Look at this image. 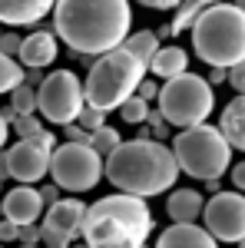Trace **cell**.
<instances>
[{
	"mask_svg": "<svg viewBox=\"0 0 245 248\" xmlns=\"http://www.w3.org/2000/svg\"><path fill=\"white\" fill-rule=\"evenodd\" d=\"M0 179H7V155H3V149H0Z\"/></svg>",
	"mask_w": 245,
	"mask_h": 248,
	"instance_id": "42",
	"label": "cell"
},
{
	"mask_svg": "<svg viewBox=\"0 0 245 248\" xmlns=\"http://www.w3.org/2000/svg\"><path fill=\"white\" fill-rule=\"evenodd\" d=\"M232 3H235V7H239V10L245 14V0H232Z\"/></svg>",
	"mask_w": 245,
	"mask_h": 248,
	"instance_id": "45",
	"label": "cell"
},
{
	"mask_svg": "<svg viewBox=\"0 0 245 248\" xmlns=\"http://www.w3.org/2000/svg\"><path fill=\"white\" fill-rule=\"evenodd\" d=\"M123 46H126V50H130L136 60L149 63L163 43H159V37H156V30H136V33H130V37L123 40Z\"/></svg>",
	"mask_w": 245,
	"mask_h": 248,
	"instance_id": "21",
	"label": "cell"
},
{
	"mask_svg": "<svg viewBox=\"0 0 245 248\" xmlns=\"http://www.w3.org/2000/svg\"><path fill=\"white\" fill-rule=\"evenodd\" d=\"M20 40H23V37H17V33H0V53H3V57H14V60H17V53H20Z\"/></svg>",
	"mask_w": 245,
	"mask_h": 248,
	"instance_id": "31",
	"label": "cell"
},
{
	"mask_svg": "<svg viewBox=\"0 0 245 248\" xmlns=\"http://www.w3.org/2000/svg\"><path fill=\"white\" fill-rule=\"evenodd\" d=\"M136 96L146 99V103H152V99L159 96V83H156V79H143V83L136 86Z\"/></svg>",
	"mask_w": 245,
	"mask_h": 248,
	"instance_id": "34",
	"label": "cell"
},
{
	"mask_svg": "<svg viewBox=\"0 0 245 248\" xmlns=\"http://www.w3.org/2000/svg\"><path fill=\"white\" fill-rule=\"evenodd\" d=\"M146 70L159 79H172V77H179V73L189 70V53L182 46H176V43H172V46H159L156 57L146 63Z\"/></svg>",
	"mask_w": 245,
	"mask_h": 248,
	"instance_id": "19",
	"label": "cell"
},
{
	"mask_svg": "<svg viewBox=\"0 0 245 248\" xmlns=\"http://www.w3.org/2000/svg\"><path fill=\"white\" fill-rule=\"evenodd\" d=\"M103 179H110L116 192L152 199L176 186L179 166L166 142L156 139H123L113 153L103 159Z\"/></svg>",
	"mask_w": 245,
	"mask_h": 248,
	"instance_id": "2",
	"label": "cell"
},
{
	"mask_svg": "<svg viewBox=\"0 0 245 248\" xmlns=\"http://www.w3.org/2000/svg\"><path fill=\"white\" fill-rule=\"evenodd\" d=\"M10 126L17 129L20 139H33V136L43 129V126H40V119H37V113H30V116H17V119H14Z\"/></svg>",
	"mask_w": 245,
	"mask_h": 248,
	"instance_id": "27",
	"label": "cell"
},
{
	"mask_svg": "<svg viewBox=\"0 0 245 248\" xmlns=\"http://www.w3.org/2000/svg\"><path fill=\"white\" fill-rule=\"evenodd\" d=\"M119 142H123V136L116 133L113 126H110V123H106V126H99V129H93V133H90V146H93L96 153L103 155V159H106V155L113 153L116 146H119Z\"/></svg>",
	"mask_w": 245,
	"mask_h": 248,
	"instance_id": "23",
	"label": "cell"
},
{
	"mask_svg": "<svg viewBox=\"0 0 245 248\" xmlns=\"http://www.w3.org/2000/svg\"><path fill=\"white\" fill-rule=\"evenodd\" d=\"M57 0H0V23L3 27H30L40 23L53 10Z\"/></svg>",
	"mask_w": 245,
	"mask_h": 248,
	"instance_id": "15",
	"label": "cell"
},
{
	"mask_svg": "<svg viewBox=\"0 0 245 248\" xmlns=\"http://www.w3.org/2000/svg\"><path fill=\"white\" fill-rule=\"evenodd\" d=\"M192 50L209 66H235L245 60V14L235 3H212L192 20Z\"/></svg>",
	"mask_w": 245,
	"mask_h": 248,
	"instance_id": "4",
	"label": "cell"
},
{
	"mask_svg": "<svg viewBox=\"0 0 245 248\" xmlns=\"http://www.w3.org/2000/svg\"><path fill=\"white\" fill-rule=\"evenodd\" d=\"M146 73H149L146 63L136 60L126 46L99 53L90 63V73H86V83H83V99H86V106L113 113L136 93V86L146 79Z\"/></svg>",
	"mask_w": 245,
	"mask_h": 248,
	"instance_id": "5",
	"label": "cell"
},
{
	"mask_svg": "<svg viewBox=\"0 0 245 248\" xmlns=\"http://www.w3.org/2000/svg\"><path fill=\"white\" fill-rule=\"evenodd\" d=\"M60 53V40L53 30H33L30 37L20 40V53L17 63L23 70H47L50 63H57Z\"/></svg>",
	"mask_w": 245,
	"mask_h": 248,
	"instance_id": "13",
	"label": "cell"
},
{
	"mask_svg": "<svg viewBox=\"0 0 245 248\" xmlns=\"http://www.w3.org/2000/svg\"><path fill=\"white\" fill-rule=\"evenodd\" d=\"M0 199H3V218L14 222V225H33L43 218V209H47L33 186H17Z\"/></svg>",
	"mask_w": 245,
	"mask_h": 248,
	"instance_id": "14",
	"label": "cell"
},
{
	"mask_svg": "<svg viewBox=\"0 0 245 248\" xmlns=\"http://www.w3.org/2000/svg\"><path fill=\"white\" fill-rule=\"evenodd\" d=\"M202 205H206L202 192H196V189H172L169 199H166V215H169L172 222L186 225V222L202 218Z\"/></svg>",
	"mask_w": 245,
	"mask_h": 248,
	"instance_id": "18",
	"label": "cell"
},
{
	"mask_svg": "<svg viewBox=\"0 0 245 248\" xmlns=\"http://www.w3.org/2000/svg\"><path fill=\"white\" fill-rule=\"evenodd\" d=\"M10 106L17 109V116L37 113V86H30V83L14 86V90H10Z\"/></svg>",
	"mask_w": 245,
	"mask_h": 248,
	"instance_id": "22",
	"label": "cell"
},
{
	"mask_svg": "<svg viewBox=\"0 0 245 248\" xmlns=\"http://www.w3.org/2000/svg\"><path fill=\"white\" fill-rule=\"evenodd\" d=\"M7 242H17V225L0 218V245H7Z\"/></svg>",
	"mask_w": 245,
	"mask_h": 248,
	"instance_id": "35",
	"label": "cell"
},
{
	"mask_svg": "<svg viewBox=\"0 0 245 248\" xmlns=\"http://www.w3.org/2000/svg\"><path fill=\"white\" fill-rule=\"evenodd\" d=\"M0 33H3V30H0Z\"/></svg>",
	"mask_w": 245,
	"mask_h": 248,
	"instance_id": "50",
	"label": "cell"
},
{
	"mask_svg": "<svg viewBox=\"0 0 245 248\" xmlns=\"http://www.w3.org/2000/svg\"><path fill=\"white\" fill-rule=\"evenodd\" d=\"M63 136H66V142H86V146H90V133H86L80 123H66V126H63Z\"/></svg>",
	"mask_w": 245,
	"mask_h": 248,
	"instance_id": "33",
	"label": "cell"
},
{
	"mask_svg": "<svg viewBox=\"0 0 245 248\" xmlns=\"http://www.w3.org/2000/svg\"><path fill=\"white\" fill-rule=\"evenodd\" d=\"M0 218H3V199H0Z\"/></svg>",
	"mask_w": 245,
	"mask_h": 248,
	"instance_id": "46",
	"label": "cell"
},
{
	"mask_svg": "<svg viewBox=\"0 0 245 248\" xmlns=\"http://www.w3.org/2000/svg\"><path fill=\"white\" fill-rule=\"evenodd\" d=\"M219 133L226 136L232 149L245 153V96H235L226 103V109L219 116Z\"/></svg>",
	"mask_w": 245,
	"mask_h": 248,
	"instance_id": "17",
	"label": "cell"
},
{
	"mask_svg": "<svg viewBox=\"0 0 245 248\" xmlns=\"http://www.w3.org/2000/svg\"><path fill=\"white\" fill-rule=\"evenodd\" d=\"M17 242L20 245H40V225H17Z\"/></svg>",
	"mask_w": 245,
	"mask_h": 248,
	"instance_id": "30",
	"label": "cell"
},
{
	"mask_svg": "<svg viewBox=\"0 0 245 248\" xmlns=\"http://www.w3.org/2000/svg\"><path fill=\"white\" fill-rule=\"evenodd\" d=\"M152 235V212L139 195H103L86 205L80 238L90 248H143Z\"/></svg>",
	"mask_w": 245,
	"mask_h": 248,
	"instance_id": "3",
	"label": "cell"
},
{
	"mask_svg": "<svg viewBox=\"0 0 245 248\" xmlns=\"http://www.w3.org/2000/svg\"><path fill=\"white\" fill-rule=\"evenodd\" d=\"M0 119H3V123L10 126V123L17 119V109H14V106H3V109H0Z\"/></svg>",
	"mask_w": 245,
	"mask_h": 248,
	"instance_id": "40",
	"label": "cell"
},
{
	"mask_svg": "<svg viewBox=\"0 0 245 248\" xmlns=\"http://www.w3.org/2000/svg\"><path fill=\"white\" fill-rule=\"evenodd\" d=\"M47 175L63 192H90L103 179V155L86 142H63L50 153Z\"/></svg>",
	"mask_w": 245,
	"mask_h": 248,
	"instance_id": "8",
	"label": "cell"
},
{
	"mask_svg": "<svg viewBox=\"0 0 245 248\" xmlns=\"http://www.w3.org/2000/svg\"><path fill=\"white\" fill-rule=\"evenodd\" d=\"M70 248H90V245H86L83 238H76V242H70Z\"/></svg>",
	"mask_w": 245,
	"mask_h": 248,
	"instance_id": "44",
	"label": "cell"
},
{
	"mask_svg": "<svg viewBox=\"0 0 245 248\" xmlns=\"http://www.w3.org/2000/svg\"><path fill=\"white\" fill-rule=\"evenodd\" d=\"M169 149L176 155L179 172H186L192 179H202V182L222 179L229 172V162H232V146L219 133V126H209V123L179 129Z\"/></svg>",
	"mask_w": 245,
	"mask_h": 248,
	"instance_id": "6",
	"label": "cell"
},
{
	"mask_svg": "<svg viewBox=\"0 0 245 248\" xmlns=\"http://www.w3.org/2000/svg\"><path fill=\"white\" fill-rule=\"evenodd\" d=\"M116 113L123 116V123H130V126H143V123H146V116H149V103H146V99H139V96L132 93L130 99L116 109Z\"/></svg>",
	"mask_w": 245,
	"mask_h": 248,
	"instance_id": "25",
	"label": "cell"
},
{
	"mask_svg": "<svg viewBox=\"0 0 245 248\" xmlns=\"http://www.w3.org/2000/svg\"><path fill=\"white\" fill-rule=\"evenodd\" d=\"M226 77H229V70H222V66H209V86H219V83H226Z\"/></svg>",
	"mask_w": 245,
	"mask_h": 248,
	"instance_id": "38",
	"label": "cell"
},
{
	"mask_svg": "<svg viewBox=\"0 0 245 248\" xmlns=\"http://www.w3.org/2000/svg\"><path fill=\"white\" fill-rule=\"evenodd\" d=\"M206 189L212 192V195H215V192H219V179H209V182H206Z\"/></svg>",
	"mask_w": 245,
	"mask_h": 248,
	"instance_id": "43",
	"label": "cell"
},
{
	"mask_svg": "<svg viewBox=\"0 0 245 248\" xmlns=\"http://www.w3.org/2000/svg\"><path fill=\"white\" fill-rule=\"evenodd\" d=\"M83 218H86V205L80 199H57L53 205L43 209V225L40 229H50L63 238L76 242L80 232H83Z\"/></svg>",
	"mask_w": 245,
	"mask_h": 248,
	"instance_id": "12",
	"label": "cell"
},
{
	"mask_svg": "<svg viewBox=\"0 0 245 248\" xmlns=\"http://www.w3.org/2000/svg\"><path fill=\"white\" fill-rule=\"evenodd\" d=\"M156 248H219V242L196 222H186V225L172 222L169 229H163V235L156 238Z\"/></svg>",
	"mask_w": 245,
	"mask_h": 248,
	"instance_id": "16",
	"label": "cell"
},
{
	"mask_svg": "<svg viewBox=\"0 0 245 248\" xmlns=\"http://www.w3.org/2000/svg\"><path fill=\"white\" fill-rule=\"evenodd\" d=\"M232 186H235V192H245V162L232 166Z\"/></svg>",
	"mask_w": 245,
	"mask_h": 248,
	"instance_id": "37",
	"label": "cell"
},
{
	"mask_svg": "<svg viewBox=\"0 0 245 248\" xmlns=\"http://www.w3.org/2000/svg\"><path fill=\"white\" fill-rule=\"evenodd\" d=\"M226 83L235 90L239 96H245V60H239L235 66H229V77H226Z\"/></svg>",
	"mask_w": 245,
	"mask_h": 248,
	"instance_id": "29",
	"label": "cell"
},
{
	"mask_svg": "<svg viewBox=\"0 0 245 248\" xmlns=\"http://www.w3.org/2000/svg\"><path fill=\"white\" fill-rule=\"evenodd\" d=\"M40 245L43 248H70V238H63L50 229H40Z\"/></svg>",
	"mask_w": 245,
	"mask_h": 248,
	"instance_id": "32",
	"label": "cell"
},
{
	"mask_svg": "<svg viewBox=\"0 0 245 248\" xmlns=\"http://www.w3.org/2000/svg\"><path fill=\"white\" fill-rule=\"evenodd\" d=\"M7 139H10V126H7V123L0 119V149L7 146Z\"/></svg>",
	"mask_w": 245,
	"mask_h": 248,
	"instance_id": "41",
	"label": "cell"
},
{
	"mask_svg": "<svg viewBox=\"0 0 245 248\" xmlns=\"http://www.w3.org/2000/svg\"><path fill=\"white\" fill-rule=\"evenodd\" d=\"M239 248H245V238H242V242H239Z\"/></svg>",
	"mask_w": 245,
	"mask_h": 248,
	"instance_id": "49",
	"label": "cell"
},
{
	"mask_svg": "<svg viewBox=\"0 0 245 248\" xmlns=\"http://www.w3.org/2000/svg\"><path fill=\"white\" fill-rule=\"evenodd\" d=\"M20 83H23V66H20L14 57H3V53H0V96L10 93Z\"/></svg>",
	"mask_w": 245,
	"mask_h": 248,
	"instance_id": "24",
	"label": "cell"
},
{
	"mask_svg": "<svg viewBox=\"0 0 245 248\" xmlns=\"http://www.w3.org/2000/svg\"><path fill=\"white\" fill-rule=\"evenodd\" d=\"M20 248H40V245H20Z\"/></svg>",
	"mask_w": 245,
	"mask_h": 248,
	"instance_id": "47",
	"label": "cell"
},
{
	"mask_svg": "<svg viewBox=\"0 0 245 248\" xmlns=\"http://www.w3.org/2000/svg\"><path fill=\"white\" fill-rule=\"evenodd\" d=\"M7 155V175L17 179L20 186H33L50 172V149H43L37 139H20L10 149H3Z\"/></svg>",
	"mask_w": 245,
	"mask_h": 248,
	"instance_id": "11",
	"label": "cell"
},
{
	"mask_svg": "<svg viewBox=\"0 0 245 248\" xmlns=\"http://www.w3.org/2000/svg\"><path fill=\"white\" fill-rule=\"evenodd\" d=\"M0 248H3V245H0Z\"/></svg>",
	"mask_w": 245,
	"mask_h": 248,
	"instance_id": "51",
	"label": "cell"
},
{
	"mask_svg": "<svg viewBox=\"0 0 245 248\" xmlns=\"http://www.w3.org/2000/svg\"><path fill=\"white\" fill-rule=\"evenodd\" d=\"M136 3H143V7H149V10H176L182 0H136Z\"/></svg>",
	"mask_w": 245,
	"mask_h": 248,
	"instance_id": "36",
	"label": "cell"
},
{
	"mask_svg": "<svg viewBox=\"0 0 245 248\" xmlns=\"http://www.w3.org/2000/svg\"><path fill=\"white\" fill-rule=\"evenodd\" d=\"M156 109L163 113V119L176 126V129H189V126H199L206 123L212 109H215V90L209 86L206 77L199 73H179V77L166 79L159 86V96H156Z\"/></svg>",
	"mask_w": 245,
	"mask_h": 248,
	"instance_id": "7",
	"label": "cell"
},
{
	"mask_svg": "<svg viewBox=\"0 0 245 248\" xmlns=\"http://www.w3.org/2000/svg\"><path fill=\"white\" fill-rule=\"evenodd\" d=\"M212 3H219V0H182L176 10H172V23H166L163 30H156V37H176V33H182V30H189L192 27V20L199 17L206 7H212Z\"/></svg>",
	"mask_w": 245,
	"mask_h": 248,
	"instance_id": "20",
	"label": "cell"
},
{
	"mask_svg": "<svg viewBox=\"0 0 245 248\" xmlns=\"http://www.w3.org/2000/svg\"><path fill=\"white\" fill-rule=\"evenodd\" d=\"M202 229L215 242L239 245L245 238V195L242 192H215L202 205Z\"/></svg>",
	"mask_w": 245,
	"mask_h": 248,
	"instance_id": "10",
	"label": "cell"
},
{
	"mask_svg": "<svg viewBox=\"0 0 245 248\" xmlns=\"http://www.w3.org/2000/svg\"><path fill=\"white\" fill-rule=\"evenodd\" d=\"M146 123H149V139H156V142H163V139L169 136V123L163 119V113H159V109H149V116H146Z\"/></svg>",
	"mask_w": 245,
	"mask_h": 248,
	"instance_id": "28",
	"label": "cell"
},
{
	"mask_svg": "<svg viewBox=\"0 0 245 248\" xmlns=\"http://www.w3.org/2000/svg\"><path fill=\"white\" fill-rule=\"evenodd\" d=\"M53 33L76 57H99L123 46L132 30L130 0H57Z\"/></svg>",
	"mask_w": 245,
	"mask_h": 248,
	"instance_id": "1",
	"label": "cell"
},
{
	"mask_svg": "<svg viewBox=\"0 0 245 248\" xmlns=\"http://www.w3.org/2000/svg\"><path fill=\"white\" fill-rule=\"evenodd\" d=\"M0 195H3V179H0Z\"/></svg>",
	"mask_w": 245,
	"mask_h": 248,
	"instance_id": "48",
	"label": "cell"
},
{
	"mask_svg": "<svg viewBox=\"0 0 245 248\" xmlns=\"http://www.w3.org/2000/svg\"><path fill=\"white\" fill-rule=\"evenodd\" d=\"M86 106L83 99V79L73 70H53L40 79L37 86V113L53 123V126H66L76 123L80 109Z\"/></svg>",
	"mask_w": 245,
	"mask_h": 248,
	"instance_id": "9",
	"label": "cell"
},
{
	"mask_svg": "<svg viewBox=\"0 0 245 248\" xmlns=\"http://www.w3.org/2000/svg\"><path fill=\"white\" fill-rule=\"evenodd\" d=\"M76 123H80L86 133H93V129H99V126H106V113L96 109V106H83L80 116H76Z\"/></svg>",
	"mask_w": 245,
	"mask_h": 248,
	"instance_id": "26",
	"label": "cell"
},
{
	"mask_svg": "<svg viewBox=\"0 0 245 248\" xmlns=\"http://www.w3.org/2000/svg\"><path fill=\"white\" fill-rule=\"evenodd\" d=\"M37 192H40V199H43V205H53V202L60 199V189H57V186H43V189H37Z\"/></svg>",
	"mask_w": 245,
	"mask_h": 248,
	"instance_id": "39",
	"label": "cell"
}]
</instances>
